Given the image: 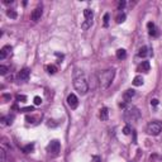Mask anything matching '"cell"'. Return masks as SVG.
<instances>
[{"mask_svg": "<svg viewBox=\"0 0 162 162\" xmlns=\"http://www.w3.org/2000/svg\"><path fill=\"white\" fill-rule=\"evenodd\" d=\"M74 88L77 90L81 95H85L89 91V84L86 81V77L82 71L75 70L74 72Z\"/></svg>", "mask_w": 162, "mask_h": 162, "instance_id": "1", "label": "cell"}, {"mask_svg": "<svg viewBox=\"0 0 162 162\" xmlns=\"http://www.w3.org/2000/svg\"><path fill=\"white\" fill-rule=\"evenodd\" d=\"M114 76H115V70L113 69H109L103 71L99 75V85L103 90H106L110 85H112L113 80H114Z\"/></svg>", "mask_w": 162, "mask_h": 162, "instance_id": "2", "label": "cell"}, {"mask_svg": "<svg viewBox=\"0 0 162 162\" xmlns=\"http://www.w3.org/2000/svg\"><path fill=\"white\" fill-rule=\"evenodd\" d=\"M161 131H162V123L158 121L149 122L146 128V133L148 135H158L161 133Z\"/></svg>", "mask_w": 162, "mask_h": 162, "instance_id": "3", "label": "cell"}, {"mask_svg": "<svg viewBox=\"0 0 162 162\" xmlns=\"http://www.w3.org/2000/svg\"><path fill=\"white\" fill-rule=\"evenodd\" d=\"M141 117V113H139V110L137 108H129V109H127L124 114H123V118H124V121L125 122H134V121H137V119H139Z\"/></svg>", "mask_w": 162, "mask_h": 162, "instance_id": "4", "label": "cell"}, {"mask_svg": "<svg viewBox=\"0 0 162 162\" xmlns=\"http://www.w3.org/2000/svg\"><path fill=\"white\" fill-rule=\"evenodd\" d=\"M84 16H85V22L81 24L82 29H89L92 24V19H94V13L91 9H85L84 10Z\"/></svg>", "mask_w": 162, "mask_h": 162, "instance_id": "5", "label": "cell"}, {"mask_svg": "<svg viewBox=\"0 0 162 162\" xmlns=\"http://www.w3.org/2000/svg\"><path fill=\"white\" fill-rule=\"evenodd\" d=\"M59 148H61V144H59V142H58L57 139L51 141L49 144L47 146V151H48L49 153H52V155H58Z\"/></svg>", "mask_w": 162, "mask_h": 162, "instance_id": "6", "label": "cell"}, {"mask_svg": "<svg viewBox=\"0 0 162 162\" xmlns=\"http://www.w3.org/2000/svg\"><path fill=\"white\" fill-rule=\"evenodd\" d=\"M67 104L71 109H76L79 106V99L77 96L75 95V94H70L69 96H67Z\"/></svg>", "mask_w": 162, "mask_h": 162, "instance_id": "7", "label": "cell"}, {"mask_svg": "<svg viewBox=\"0 0 162 162\" xmlns=\"http://www.w3.org/2000/svg\"><path fill=\"white\" fill-rule=\"evenodd\" d=\"M42 13H43V10H42V6L36 8V9L32 12V15H31L32 20H33V22H38V20L41 19V16H42Z\"/></svg>", "mask_w": 162, "mask_h": 162, "instance_id": "8", "label": "cell"}, {"mask_svg": "<svg viewBox=\"0 0 162 162\" xmlns=\"http://www.w3.org/2000/svg\"><path fill=\"white\" fill-rule=\"evenodd\" d=\"M12 55V47L10 46H4L0 51V59H5L8 56Z\"/></svg>", "mask_w": 162, "mask_h": 162, "instance_id": "9", "label": "cell"}, {"mask_svg": "<svg viewBox=\"0 0 162 162\" xmlns=\"http://www.w3.org/2000/svg\"><path fill=\"white\" fill-rule=\"evenodd\" d=\"M29 75H31L29 69H23V70H20V71H19L18 77H19V80H22V81H28Z\"/></svg>", "mask_w": 162, "mask_h": 162, "instance_id": "10", "label": "cell"}, {"mask_svg": "<svg viewBox=\"0 0 162 162\" xmlns=\"http://www.w3.org/2000/svg\"><path fill=\"white\" fill-rule=\"evenodd\" d=\"M147 28H148V33H149L151 36H153V37H157V36H158V32H157V28H156V25L153 24L152 22L147 23Z\"/></svg>", "mask_w": 162, "mask_h": 162, "instance_id": "11", "label": "cell"}, {"mask_svg": "<svg viewBox=\"0 0 162 162\" xmlns=\"http://www.w3.org/2000/svg\"><path fill=\"white\" fill-rule=\"evenodd\" d=\"M135 95V91L133 90V89H128V90H125L124 91V94H123V99L125 100V101H129V100H132V98Z\"/></svg>", "mask_w": 162, "mask_h": 162, "instance_id": "12", "label": "cell"}, {"mask_svg": "<svg viewBox=\"0 0 162 162\" xmlns=\"http://www.w3.org/2000/svg\"><path fill=\"white\" fill-rule=\"evenodd\" d=\"M151 56L152 55V52H151V49L148 48V47H146V46H144V47H142V48H139V52H138V56L139 57H146V56Z\"/></svg>", "mask_w": 162, "mask_h": 162, "instance_id": "13", "label": "cell"}, {"mask_svg": "<svg viewBox=\"0 0 162 162\" xmlns=\"http://www.w3.org/2000/svg\"><path fill=\"white\" fill-rule=\"evenodd\" d=\"M151 69V66H149V62L148 61H143L139 66H138V71H143V72H148Z\"/></svg>", "mask_w": 162, "mask_h": 162, "instance_id": "14", "label": "cell"}, {"mask_svg": "<svg viewBox=\"0 0 162 162\" xmlns=\"http://www.w3.org/2000/svg\"><path fill=\"white\" fill-rule=\"evenodd\" d=\"M99 117H100L101 121H108V118H109V110H108V108H101Z\"/></svg>", "mask_w": 162, "mask_h": 162, "instance_id": "15", "label": "cell"}, {"mask_svg": "<svg viewBox=\"0 0 162 162\" xmlns=\"http://www.w3.org/2000/svg\"><path fill=\"white\" fill-rule=\"evenodd\" d=\"M115 56H117V58H118V59H124V58L127 57V51H125V49H123V48H119V49L117 51Z\"/></svg>", "mask_w": 162, "mask_h": 162, "instance_id": "16", "label": "cell"}, {"mask_svg": "<svg viewBox=\"0 0 162 162\" xmlns=\"http://www.w3.org/2000/svg\"><path fill=\"white\" fill-rule=\"evenodd\" d=\"M133 85L134 86H141V85H143V77L142 76H135V77L133 79Z\"/></svg>", "mask_w": 162, "mask_h": 162, "instance_id": "17", "label": "cell"}, {"mask_svg": "<svg viewBox=\"0 0 162 162\" xmlns=\"http://www.w3.org/2000/svg\"><path fill=\"white\" fill-rule=\"evenodd\" d=\"M33 149H34V144H33V143H29V144H27V146L23 147V152L24 153H31V152H33Z\"/></svg>", "mask_w": 162, "mask_h": 162, "instance_id": "18", "label": "cell"}, {"mask_svg": "<svg viewBox=\"0 0 162 162\" xmlns=\"http://www.w3.org/2000/svg\"><path fill=\"white\" fill-rule=\"evenodd\" d=\"M46 70H47V72H48V74L53 75V74H56V72H57V67H56L55 65H48V66L46 67Z\"/></svg>", "mask_w": 162, "mask_h": 162, "instance_id": "19", "label": "cell"}, {"mask_svg": "<svg viewBox=\"0 0 162 162\" xmlns=\"http://www.w3.org/2000/svg\"><path fill=\"white\" fill-rule=\"evenodd\" d=\"M6 15L9 16V18H12V19H15L16 16H18V15H16V12L14 9H9V10L6 12Z\"/></svg>", "mask_w": 162, "mask_h": 162, "instance_id": "20", "label": "cell"}, {"mask_svg": "<svg viewBox=\"0 0 162 162\" xmlns=\"http://www.w3.org/2000/svg\"><path fill=\"white\" fill-rule=\"evenodd\" d=\"M124 20H125V14H124V13L119 14V15L117 16V23H123Z\"/></svg>", "mask_w": 162, "mask_h": 162, "instance_id": "21", "label": "cell"}, {"mask_svg": "<svg viewBox=\"0 0 162 162\" xmlns=\"http://www.w3.org/2000/svg\"><path fill=\"white\" fill-rule=\"evenodd\" d=\"M5 149H4V147H2V149H0V156H2V162H5V158H6V155H5Z\"/></svg>", "mask_w": 162, "mask_h": 162, "instance_id": "22", "label": "cell"}, {"mask_svg": "<svg viewBox=\"0 0 162 162\" xmlns=\"http://www.w3.org/2000/svg\"><path fill=\"white\" fill-rule=\"evenodd\" d=\"M16 101H18V103H24V101H27V96H24V95H16Z\"/></svg>", "mask_w": 162, "mask_h": 162, "instance_id": "23", "label": "cell"}, {"mask_svg": "<svg viewBox=\"0 0 162 162\" xmlns=\"http://www.w3.org/2000/svg\"><path fill=\"white\" fill-rule=\"evenodd\" d=\"M34 110V106H27V108H23L20 109V112H24V113H31Z\"/></svg>", "mask_w": 162, "mask_h": 162, "instance_id": "24", "label": "cell"}, {"mask_svg": "<svg viewBox=\"0 0 162 162\" xmlns=\"http://www.w3.org/2000/svg\"><path fill=\"white\" fill-rule=\"evenodd\" d=\"M6 72H8V67L6 66H3V65L0 66V75L4 76V75H6Z\"/></svg>", "mask_w": 162, "mask_h": 162, "instance_id": "25", "label": "cell"}, {"mask_svg": "<svg viewBox=\"0 0 162 162\" xmlns=\"http://www.w3.org/2000/svg\"><path fill=\"white\" fill-rule=\"evenodd\" d=\"M108 24H109V14L106 13L104 15V25H105V27H108Z\"/></svg>", "mask_w": 162, "mask_h": 162, "instance_id": "26", "label": "cell"}, {"mask_svg": "<svg viewBox=\"0 0 162 162\" xmlns=\"http://www.w3.org/2000/svg\"><path fill=\"white\" fill-rule=\"evenodd\" d=\"M42 104V99L39 96H36L34 98V105H41Z\"/></svg>", "mask_w": 162, "mask_h": 162, "instance_id": "27", "label": "cell"}, {"mask_svg": "<svg viewBox=\"0 0 162 162\" xmlns=\"http://www.w3.org/2000/svg\"><path fill=\"white\" fill-rule=\"evenodd\" d=\"M123 133H124L125 135H128V134L131 133V128L128 127V125H127V127H124V128H123Z\"/></svg>", "mask_w": 162, "mask_h": 162, "instance_id": "28", "label": "cell"}, {"mask_svg": "<svg viewBox=\"0 0 162 162\" xmlns=\"http://www.w3.org/2000/svg\"><path fill=\"white\" fill-rule=\"evenodd\" d=\"M124 6H125V2H119V3H118V9H119V10H123Z\"/></svg>", "mask_w": 162, "mask_h": 162, "instance_id": "29", "label": "cell"}, {"mask_svg": "<svg viewBox=\"0 0 162 162\" xmlns=\"http://www.w3.org/2000/svg\"><path fill=\"white\" fill-rule=\"evenodd\" d=\"M151 105L157 106V105H158V100H157V99H152V100H151Z\"/></svg>", "mask_w": 162, "mask_h": 162, "instance_id": "30", "label": "cell"}, {"mask_svg": "<svg viewBox=\"0 0 162 162\" xmlns=\"http://www.w3.org/2000/svg\"><path fill=\"white\" fill-rule=\"evenodd\" d=\"M92 162H101V158L99 156H94L92 157Z\"/></svg>", "mask_w": 162, "mask_h": 162, "instance_id": "31", "label": "cell"}, {"mask_svg": "<svg viewBox=\"0 0 162 162\" xmlns=\"http://www.w3.org/2000/svg\"><path fill=\"white\" fill-rule=\"evenodd\" d=\"M3 99H5V100H9V99H10V95H3Z\"/></svg>", "mask_w": 162, "mask_h": 162, "instance_id": "32", "label": "cell"}]
</instances>
